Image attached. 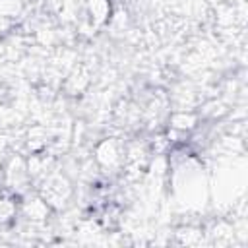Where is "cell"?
<instances>
[{
	"label": "cell",
	"mask_w": 248,
	"mask_h": 248,
	"mask_svg": "<svg viewBox=\"0 0 248 248\" xmlns=\"http://www.w3.org/2000/svg\"><path fill=\"white\" fill-rule=\"evenodd\" d=\"M97 159L103 165H112L118 161V151H116V143L112 140H105L99 147H97Z\"/></svg>",
	"instance_id": "cell-1"
},
{
	"label": "cell",
	"mask_w": 248,
	"mask_h": 248,
	"mask_svg": "<svg viewBox=\"0 0 248 248\" xmlns=\"http://www.w3.org/2000/svg\"><path fill=\"white\" fill-rule=\"evenodd\" d=\"M196 122V118L192 114H186V112H180V114H174L172 116V126L178 128V130H188L192 128Z\"/></svg>",
	"instance_id": "cell-3"
},
{
	"label": "cell",
	"mask_w": 248,
	"mask_h": 248,
	"mask_svg": "<svg viewBox=\"0 0 248 248\" xmlns=\"http://www.w3.org/2000/svg\"><path fill=\"white\" fill-rule=\"evenodd\" d=\"M89 12H91V17L97 23H101L108 16V2L107 0H89Z\"/></svg>",
	"instance_id": "cell-2"
}]
</instances>
